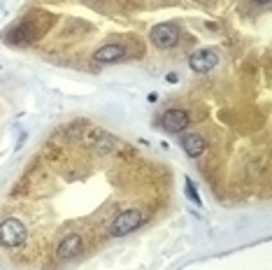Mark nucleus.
Segmentation results:
<instances>
[{
	"instance_id": "f257e3e1",
	"label": "nucleus",
	"mask_w": 272,
	"mask_h": 270,
	"mask_svg": "<svg viewBox=\"0 0 272 270\" xmlns=\"http://www.w3.org/2000/svg\"><path fill=\"white\" fill-rule=\"evenodd\" d=\"M142 221H144V214H142V210H137V207L121 210V212L112 219V224H109V235L124 237V235H128V233H133V231L140 229Z\"/></svg>"
},
{
	"instance_id": "f03ea898",
	"label": "nucleus",
	"mask_w": 272,
	"mask_h": 270,
	"mask_svg": "<svg viewBox=\"0 0 272 270\" xmlns=\"http://www.w3.org/2000/svg\"><path fill=\"white\" fill-rule=\"evenodd\" d=\"M26 237H28V229L24 226V221L14 219V217H9L0 224V245L7 247V249H17L26 242Z\"/></svg>"
},
{
	"instance_id": "7ed1b4c3",
	"label": "nucleus",
	"mask_w": 272,
	"mask_h": 270,
	"mask_svg": "<svg viewBox=\"0 0 272 270\" xmlns=\"http://www.w3.org/2000/svg\"><path fill=\"white\" fill-rule=\"evenodd\" d=\"M149 40L154 42L158 49H172L179 42V28L174 24H156L149 33Z\"/></svg>"
},
{
	"instance_id": "20e7f679",
	"label": "nucleus",
	"mask_w": 272,
	"mask_h": 270,
	"mask_svg": "<svg viewBox=\"0 0 272 270\" xmlns=\"http://www.w3.org/2000/svg\"><path fill=\"white\" fill-rule=\"evenodd\" d=\"M189 66L193 73L207 75L219 66V54H216L214 49H196L189 56Z\"/></svg>"
},
{
	"instance_id": "39448f33",
	"label": "nucleus",
	"mask_w": 272,
	"mask_h": 270,
	"mask_svg": "<svg viewBox=\"0 0 272 270\" xmlns=\"http://www.w3.org/2000/svg\"><path fill=\"white\" fill-rule=\"evenodd\" d=\"M84 252V237L79 233H70L68 237L61 240V245L56 247V259L58 261H72Z\"/></svg>"
},
{
	"instance_id": "423d86ee",
	"label": "nucleus",
	"mask_w": 272,
	"mask_h": 270,
	"mask_svg": "<svg viewBox=\"0 0 272 270\" xmlns=\"http://www.w3.org/2000/svg\"><path fill=\"white\" fill-rule=\"evenodd\" d=\"M189 123H191L189 112L177 110V107L168 110V112L163 115V119H161V126H163V131H168V133H181Z\"/></svg>"
},
{
	"instance_id": "0eeeda50",
	"label": "nucleus",
	"mask_w": 272,
	"mask_h": 270,
	"mask_svg": "<svg viewBox=\"0 0 272 270\" xmlns=\"http://www.w3.org/2000/svg\"><path fill=\"white\" fill-rule=\"evenodd\" d=\"M128 51H126L124 44H102L98 49L93 51V61L96 63H116L121 61Z\"/></svg>"
},
{
	"instance_id": "6e6552de",
	"label": "nucleus",
	"mask_w": 272,
	"mask_h": 270,
	"mask_svg": "<svg viewBox=\"0 0 272 270\" xmlns=\"http://www.w3.org/2000/svg\"><path fill=\"white\" fill-rule=\"evenodd\" d=\"M179 145H181V149L191 156V158H198V156L205 152V147H207L205 138H203L200 133H184V135H179Z\"/></svg>"
},
{
	"instance_id": "1a4fd4ad",
	"label": "nucleus",
	"mask_w": 272,
	"mask_h": 270,
	"mask_svg": "<svg viewBox=\"0 0 272 270\" xmlns=\"http://www.w3.org/2000/svg\"><path fill=\"white\" fill-rule=\"evenodd\" d=\"M184 187H186V198H189L191 203H196L198 207H203V198H200L198 189H196V184H193L189 177H184Z\"/></svg>"
},
{
	"instance_id": "9d476101",
	"label": "nucleus",
	"mask_w": 272,
	"mask_h": 270,
	"mask_svg": "<svg viewBox=\"0 0 272 270\" xmlns=\"http://www.w3.org/2000/svg\"><path fill=\"white\" fill-rule=\"evenodd\" d=\"M165 79H168V82H170V84H174V82H177V75H174V73H170V75H168V77H165Z\"/></svg>"
},
{
	"instance_id": "9b49d317",
	"label": "nucleus",
	"mask_w": 272,
	"mask_h": 270,
	"mask_svg": "<svg viewBox=\"0 0 272 270\" xmlns=\"http://www.w3.org/2000/svg\"><path fill=\"white\" fill-rule=\"evenodd\" d=\"M256 2H261V5H270V0H256Z\"/></svg>"
}]
</instances>
